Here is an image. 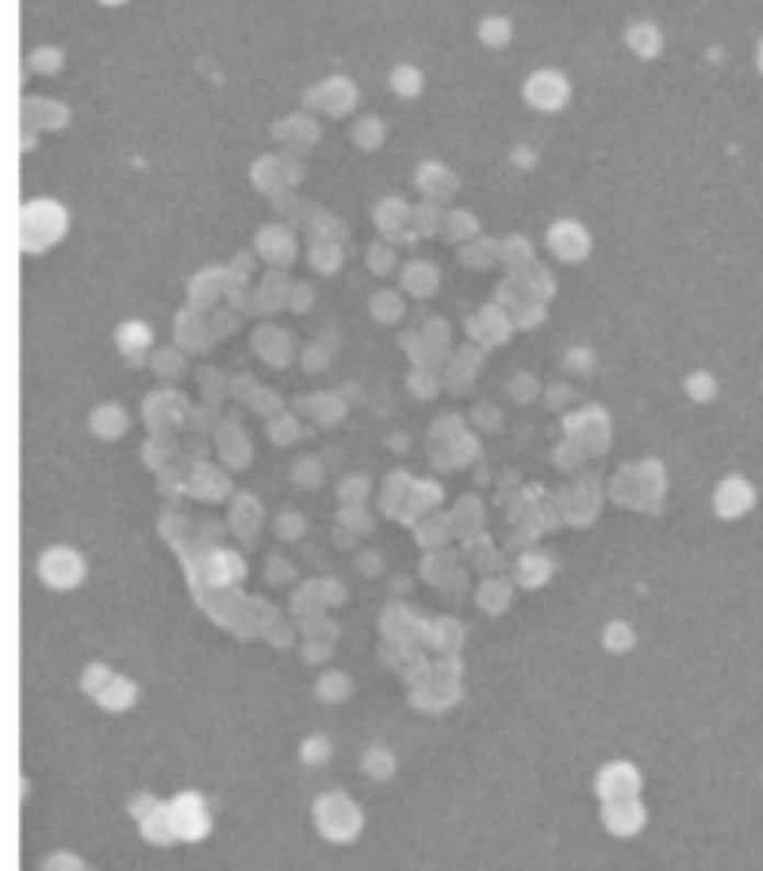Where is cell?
Here are the masks:
<instances>
[{
	"label": "cell",
	"mask_w": 763,
	"mask_h": 871,
	"mask_svg": "<svg viewBox=\"0 0 763 871\" xmlns=\"http://www.w3.org/2000/svg\"><path fill=\"white\" fill-rule=\"evenodd\" d=\"M19 228H23V250L42 254V250H49L53 242L64 239V231H68V209L53 198H34L23 205Z\"/></svg>",
	"instance_id": "1"
},
{
	"label": "cell",
	"mask_w": 763,
	"mask_h": 871,
	"mask_svg": "<svg viewBox=\"0 0 763 871\" xmlns=\"http://www.w3.org/2000/svg\"><path fill=\"white\" fill-rule=\"evenodd\" d=\"M525 101H529L533 108H540V112H559V108H567V101H570V82H567V75L551 71V68H544V71L529 75V79H525Z\"/></svg>",
	"instance_id": "2"
},
{
	"label": "cell",
	"mask_w": 763,
	"mask_h": 871,
	"mask_svg": "<svg viewBox=\"0 0 763 871\" xmlns=\"http://www.w3.org/2000/svg\"><path fill=\"white\" fill-rule=\"evenodd\" d=\"M548 247H551L555 257L581 261V257L589 254L592 239H589V231L581 228L578 220H559V224H551V231H548Z\"/></svg>",
	"instance_id": "3"
},
{
	"label": "cell",
	"mask_w": 763,
	"mask_h": 871,
	"mask_svg": "<svg viewBox=\"0 0 763 871\" xmlns=\"http://www.w3.org/2000/svg\"><path fill=\"white\" fill-rule=\"evenodd\" d=\"M626 42L640 60H652V56H659V49H663V34H659L652 23H634L626 34Z\"/></svg>",
	"instance_id": "4"
},
{
	"label": "cell",
	"mask_w": 763,
	"mask_h": 871,
	"mask_svg": "<svg viewBox=\"0 0 763 871\" xmlns=\"http://www.w3.org/2000/svg\"><path fill=\"white\" fill-rule=\"evenodd\" d=\"M418 183H421V191H425L429 198H447V194L455 191V180H451V172H447V168L440 172V164H425V168H421Z\"/></svg>",
	"instance_id": "5"
},
{
	"label": "cell",
	"mask_w": 763,
	"mask_h": 871,
	"mask_svg": "<svg viewBox=\"0 0 763 871\" xmlns=\"http://www.w3.org/2000/svg\"><path fill=\"white\" fill-rule=\"evenodd\" d=\"M477 34H480V42L485 45H492V49H499V45H506L511 42V19H503V15H488L485 23L477 26Z\"/></svg>",
	"instance_id": "6"
},
{
	"label": "cell",
	"mask_w": 763,
	"mask_h": 871,
	"mask_svg": "<svg viewBox=\"0 0 763 871\" xmlns=\"http://www.w3.org/2000/svg\"><path fill=\"white\" fill-rule=\"evenodd\" d=\"M320 93H324L328 112H346V108H351V101H354V90H351V82H346V79H328L324 87H320Z\"/></svg>",
	"instance_id": "7"
},
{
	"label": "cell",
	"mask_w": 763,
	"mask_h": 871,
	"mask_svg": "<svg viewBox=\"0 0 763 871\" xmlns=\"http://www.w3.org/2000/svg\"><path fill=\"white\" fill-rule=\"evenodd\" d=\"M421 82H425V79H421V71L410 68V64H402V68L391 71V87H395V93H399V98H418Z\"/></svg>",
	"instance_id": "8"
},
{
	"label": "cell",
	"mask_w": 763,
	"mask_h": 871,
	"mask_svg": "<svg viewBox=\"0 0 763 871\" xmlns=\"http://www.w3.org/2000/svg\"><path fill=\"white\" fill-rule=\"evenodd\" d=\"M384 209H380V228L384 231H391V224H399V220H407V202H399V198H391V202H380Z\"/></svg>",
	"instance_id": "9"
},
{
	"label": "cell",
	"mask_w": 763,
	"mask_h": 871,
	"mask_svg": "<svg viewBox=\"0 0 763 871\" xmlns=\"http://www.w3.org/2000/svg\"><path fill=\"white\" fill-rule=\"evenodd\" d=\"M31 64L37 71H53V68H60V53H53V49H37L31 56Z\"/></svg>",
	"instance_id": "10"
},
{
	"label": "cell",
	"mask_w": 763,
	"mask_h": 871,
	"mask_svg": "<svg viewBox=\"0 0 763 871\" xmlns=\"http://www.w3.org/2000/svg\"><path fill=\"white\" fill-rule=\"evenodd\" d=\"M756 68L763 71V42H760V49H756Z\"/></svg>",
	"instance_id": "11"
},
{
	"label": "cell",
	"mask_w": 763,
	"mask_h": 871,
	"mask_svg": "<svg viewBox=\"0 0 763 871\" xmlns=\"http://www.w3.org/2000/svg\"><path fill=\"white\" fill-rule=\"evenodd\" d=\"M101 4H124V0H101Z\"/></svg>",
	"instance_id": "12"
}]
</instances>
